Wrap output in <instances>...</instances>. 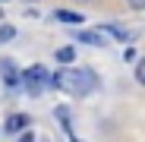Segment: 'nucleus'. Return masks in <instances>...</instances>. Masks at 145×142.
<instances>
[{
  "label": "nucleus",
  "instance_id": "1",
  "mask_svg": "<svg viewBox=\"0 0 145 142\" xmlns=\"http://www.w3.org/2000/svg\"><path fill=\"white\" fill-rule=\"evenodd\" d=\"M54 85H57L60 92H66V95H76V98H82V95H88V92L98 88V76H95L91 69L66 66V69H57Z\"/></svg>",
  "mask_w": 145,
  "mask_h": 142
},
{
  "label": "nucleus",
  "instance_id": "2",
  "mask_svg": "<svg viewBox=\"0 0 145 142\" xmlns=\"http://www.w3.org/2000/svg\"><path fill=\"white\" fill-rule=\"evenodd\" d=\"M47 69L41 66V63H35V66H29L25 73H22V85H25V92L29 95H41L44 88H47Z\"/></svg>",
  "mask_w": 145,
  "mask_h": 142
},
{
  "label": "nucleus",
  "instance_id": "3",
  "mask_svg": "<svg viewBox=\"0 0 145 142\" xmlns=\"http://www.w3.org/2000/svg\"><path fill=\"white\" fill-rule=\"evenodd\" d=\"M0 76H3V82L13 88V85H19V73H16V63L13 60H0Z\"/></svg>",
  "mask_w": 145,
  "mask_h": 142
},
{
  "label": "nucleus",
  "instance_id": "4",
  "mask_svg": "<svg viewBox=\"0 0 145 142\" xmlns=\"http://www.w3.org/2000/svg\"><path fill=\"white\" fill-rule=\"evenodd\" d=\"M54 19H57V22H63V26H79L85 16H82V13H76V10H57V13H54Z\"/></svg>",
  "mask_w": 145,
  "mask_h": 142
},
{
  "label": "nucleus",
  "instance_id": "5",
  "mask_svg": "<svg viewBox=\"0 0 145 142\" xmlns=\"http://www.w3.org/2000/svg\"><path fill=\"white\" fill-rule=\"evenodd\" d=\"M79 38L85 41V44H98V47H104L107 44V35L98 29V32H79Z\"/></svg>",
  "mask_w": 145,
  "mask_h": 142
},
{
  "label": "nucleus",
  "instance_id": "6",
  "mask_svg": "<svg viewBox=\"0 0 145 142\" xmlns=\"http://www.w3.org/2000/svg\"><path fill=\"white\" fill-rule=\"evenodd\" d=\"M25 126H29V117L25 114H13L10 120H7V130L10 133H19V130H25Z\"/></svg>",
  "mask_w": 145,
  "mask_h": 142
},
{
  "label": "nucleus",
  "instance_id": "7",
  "mask_svg": "<svg viewBox=\"0 0 145 142\" xmlns=\"http://www.w3.org/2000/svg\"><path fill=\"white\" fill-rule=\"evenodd\" d=\"M101 32H104V35H107V38H117V41H126V38H129V35H126V32H123V29H117V26H104V29H101Z\"/></svg>",
  "mask_w": 145,
  "mask_h": 142
},
{
  "label": "nucleus",
  "instance_id": "8",
  "mask_svg": "<svg viewBox=\"0 0 145 142\" xmlns=\"http://www.w3.org/2000/svg\"><path fill=\"white\" fill-rule=\"evenodd\" d=\"M57 60H60V63H72V60H76V51H72V47H60V51H57Z\"/></svg>",
  "mask_w": 145,
  "mask_h": 142
},
{
  "label": "nucleus",
  "instance_id": "9",
  "mask_svg": "<svg viewBox=\"0 0 145 142\" xmlns=\"http://www.w3.org/2000/svg\"><path fill=\"white\" fill-rule=\"evenodd\" d=\"M136 79H139V85H145V57L136 63Z\"/></svg>",
  "mask_w": 145,
  "mask_h": 142
},
{
  "label": "nucleus",
  "instance_id": "10",
  "mask_svg": "<svg viewBox=\"0 0 145 142\" xmlns=\"http://www.w3.org/2000/svg\"><path fill=\"white\" fill-rule=\"evenodd\" d=\"M16 35V29H10V26H3V29H0V41H10Z\"/></svg>",
  "mask_w": 145,
  "mask_h": 142
},
{
  "label": "nucleus",
  "instance_id": "11",
  "mask_svg": "<svg viewBox=\"0 0 145 142\" xmlns=\"http://www.w3.org/2000/svg\"><path fill=\"white\" fill-rule=\"evenodd\" d=\"M126 3H129L133 10H145V0H126Z\"/></svg>",
  "mask_w": 145,
  "mask_h": 142
},
{
  "label": "nucleus",
  "instance_id": "12",
  "mask_svg": "<svg viewBox=\"0 0 145 142\" xmlns=\"http://www.w3.org/2000/svg\"><path fill=\"white\" fill-rule=\"evenodd\" d=\"M19 142H35V136H32V133H22V136H19Z\"/></svg>",
  "mask_w": 145,
  "mask_h": 142
},
{
  "label": "nucleus",
  "instance_id": "13",
  "mask_svg": "<svg viewBox=\"0 0 145 142\" xmlns=\"http://www.w3.org/2000/svg\"><path fill=\"white\" fill-rule=\"evenodd\" d=\"M69 136H72V133H69ZM72 142H82V139H76V136H72Z\"/></svg>",
  "mask_w": 145,
  "mask_h": 142
}]
</instances>
